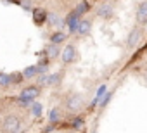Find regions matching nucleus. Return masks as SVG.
<instances>
[{
	"instance_id": "23",
	"label": "nucleus",
	"mask_w": 147,
	"mask_h": 133,
	"mask_svg": "<svg viewBox=\"0 0 147 133\" xmlns=\"http://www.w3.org/2000/svg\"><path fill=\"white\" fill-rule=\"evenodd\" d=\"M54 130H55V126H54V123H52V124H50V126H47L43 131H54Z\"/></svg>"
},
{
	"instance_id": "13",
	"label": "nucleus",
	"mask_w": 147,
	"mask_h": 133,
	"mask_svg": "<svg viewBox=\"0 0 147 133\" xmlns=\"http://www.w3.org/2000/svg\"><path fill=\"white\" fill-rule=\"evenodd\" d=\"M9 85H12V75L0 73V87H9Z\"/></svg>"
},
{
	"instance_id": "4",
	"label": "nucleus",
	"mask_w": 147,
	"mask_h": 133,
	"mask_svg": "<svg viewBox=\"0 0 147 133\" xmlns=\"http://www.w3.org/2000/svg\"><path fill=\"white\" fill-rule=\"evenodd\" d=\"M82 105H83V100H82L80 95H71V97L67 99V102H66V107H67V111H71V112L80 111Z\"/></svg>"
},
{
	"instance_id": "21",
	"label": "nucleus",
	"mask_w": 147,
	"mask_h": 133,
	"mask_svg": "<svg viewBox=\"0 0 147 133\" xmlns=\"http://www.w3.org/2000/svg\"><path fill=\"white\" fill-rule=\"evenodd\" d=\"M49 21H50V24H62L61 21H59V17L55 16V14H49V17H47Z\"/></svg>"
},
{
	"instance_id": "9",
	"label": "nucleus",
	"mask_w": 147,
	"mask_h": 133,
	"mask_svg": "<svg viewBox=\"0 0 147 133\" xmlns=\"http://www.w3.org/2000/svg\"><path fill=\"white\" fill-rule=\"evenodd\" d=\"M137 19H138L140 23H145V21H147V2H142V4H140Z\"/></svg>"
},
{
	"instance_id": "14",
	"label": "nucleus",
	"mask_w": 147,
	"mask_h": 133,
	"mask_svg": "<svg viewBox=\"0 0 147 133\" xmlns=\"http://www.w3.org/2000/svg\"><path fill=\"white\" fill-rule=\"evenodd\" d=\"M64 40H66V35H64L62 31H55V33L50 36V42H52V43H57V45H59V43H62Z\"/></svg>"
},
{
	"instance_id": "10",
	"label": "nucleus",
	"mask_w": 147,
	"mask_h": 133,
	"mask_svg": "<svg viewBox=\"0 0 147 133\" xmlns=\"http://www.w3.org/2000/svg\"><path fill=\"white\" fill-rule=\"evenodd\" d=\"M42 109H43V107H42L40 102H33V104L30 105V112H31L33 118H40V116H42Z\"/></svg>"
},
{
	"instance_id": "19",
	"label": "nucleus",
	"mask_w": 147,
	"mask_h": 133,
	"mask_svg": "<svg viewBox=\"0 0 147 133\" xmlns=\"http://www.w3.org/2000/svg\"><path fill=\"white\" fill-rule=\"evenodd\" d=\"M49 121L50 123H57L59 121V109H52L49 112Z\"/></svg>"
},
{
	"instance_id": "2",
	"label": "nucleus",
	"mask_w": 147,
	"mask_h": 133,
	"mask_svg": "<svg viewBox=\"0 0 147 133\" xmlns=\"http://www.w3.org/2000/svg\"><path fill=\"white\" fill-rule=\"evenodd\" d=\"M59 81H61V75L59 73H55V75L42 73V76H38V80H36V83L40 87H55V85H59Z\"/></svg>"
},
{
	"instance_id": "3",
	"label": "nucleus",
	"mask_w": 147,
	"mask_h": 133,
	"mask_svg": "<svg viewBox=\"0 0 147 133\" xmlns=\"http://www.w3.org/2000/svg\"><path fill=\"white\" fill-rule=\"evenodd\" d=\"M40 95V85H33V87H26V88H23L21 90V93H19V99H23V100H36V97Z\"/></svg>"
},
{
	"instance_id": "20",
	"label": "nucleus",
	"mask_w": 147,
	"mask_h": 133,
	"mask_svg": "<svg viewBox=\"0 0 147 133\" xmlns=\"http://www.w3.org/2000/svg\"><path fill=\"white\" fill-rule=\"evenodd\" d=\"M23 78H24V75H23V73H12V85H18Z\"/></svg>"
},
{
	"instance_id": "12",
	"label": "nucleus",
	"mask_w": 147,
	"mask_h": 133,
	"mask_svg": "<svg viewBox=\"0 0 147 133\" xmlns=\"http://www.w3.org/2000/svg\"><path fill=\"white\" fill-rule=\"evenodd\" d=\"M23 75L24 78H33L38 75V66H28L26 69H23Z\"/></svg>"
},
{
	"instance_id": "11",
	"label": "nucleus",
	"mask_w": 147,
	"mask_h": 133,
	"mask_svg": "<svg viewBox=\"0 0 147 133\" xmlns=\"http://www.w3.org/2000/svg\"><path fill=\"white\" fill-rule=\"evenodd\" d=\"M90 28H92V23L90 21H80V26H78V35H87L88 31H90Z\"/></svg>"
},
{
	"instance_id": "16",
	"label": "nucleus",
	"mask_w": 147,
	"mask_h": 133,
	"mask_svg": "<svg viewBox=\"0 0 147 133\" xmlns=\"http://www.w3.org/2000/svg\"><path fill=\"white\" fill-rule=\"evenodd\" d=\"M36 66H38V75L47 73V69H49V60H47V59H45V60H40Z\"/></svg>"
},
{
	"instance_id": "5",
	"label": "nucleus",
	"mask_w": 147,
	"mask_h": 133,
	"mask_svg": "<svg viewBox=\"0 0 147 133\" xmlns=\"http://www.w3.org/2000/svg\"><path fill=\"white\" fill-rule=\"evenodd\" d=\"M75 57H76V50H75V47H73V45H66L64 50L61 52V59H62V62H64V64H69V62L75 60Z\"/></svg>"
},
{
	"instance_id": "7",
	"label": "nucleus",
	"mask_w": 147,
	"mask_h": 133,
	"mask_svg": "<svg viewBox=\"0 0 147 133\" xmlns=\"http://www.w3.org/2000/svg\"><path fill=\"white\" fill-rule=\"evenodd\" d=\"M45 54H47V57H49V59H54V57L61 55L59 45H57V43H52V42H50V45H47V48H45Z\"/></svg>"
},
{
	"instance_id": "17",
	"label": "nucleus",
	"mask_w": 147,
	"mask_h": 133,
	"mask_svg": "<svg viewBox=\"0 0 147 133\" xmlns=\"http://www.w3.org/2000/svg\"><path fill=\"white\" fill-rule=\"evenodd\" d=\"M109 14H111V5H109V4H106V5H102V7L99 9V16H100V17H107Z\"/></svg>"
},
{
	"instance_id": "8",
	"label": "nucleus",
	"mask_w": 147,
	"mask_h": 133,
	"mask_svg": "<svg viewBox=\"0 0 147 133\" xmlns=\"http://www.w3.org/2000/svg\"><path fill=\"white\" fill-rule=\"evenodd\" d=\"M140 35H142L140 28H135V30L130 33V36H128V45H130V47H135V45L140 42Z\"/></svg>"
},
{
	"instance_id": "6",
	"label": "nucleus",
	"mask_w": 147,
	"mask_h": 133,
	"mask_svg": "<svg viewBox=\"0 0 147 133\" xmlns=\"http://www.w3.org/2000/svg\"><path fill=\"white\" fill-rule=\"evenodd\" d=\"M47 17H49V14L43 9H35L33 11V23L35 24H43L47 21Z\"/></svg>"
},
{
	"instance_id": "18",
	"label": "nucleus",
	"mask_w": 147,
	"mask_h": 133,
	"mask_svg": "<svg viewBox=\"0 0 147 133\" xmlns=\"http://www.w3.org/2000/svg\"><path fill=\"white\" fill-rule=\"evenodd\" d=\"M75 11H76L80 16H83V14L88 11V4H87V2H80V4H78V7H76Z\"/></svg>"
},
{
	"instance_id": "1",
	"label": "nucleus",
	"mask_w": 147,
	"mask_h": 133,
	"mask_svg": "<svg viewBox=\"0 0 147 133\" xmlns=\"http://www.w3.org/2000/svg\"><path fill=\"white\" fill-rule=\"evenodd\" d=\"M21 124H23V121L18 116L11 114L2 121V130L4 131H21Z\"/></svg>"
},
{
	"instance_id": "22",
	"label": "nucleus",
	"mask_w": 147,
	"mask_h": 133,
	"mask_svg": "<svg viewBox=\"0 0 147 133\" xmlns=\"http://www.w3.org/2000/svg\"><path fill=\"white\" fill-rule=\"evenodd\" d=\"M111 97H113V93H106V95H104V99H100V105L104 107V105L109 102V99H111Z\"/></svg>"
},
{
	"instance_id": "15",
	"label": "nucleus",
	"mask_w": 147,
	"mask_h": 133,
	"mask_svg": "<svg viewBox=\"0 0 147 133\" xmlns=\"http://www.w3.org/2000/svg\"><path fill=\"white\" fill-rule=\"evenodd\" d=\"M83 124H85V123H83V119H82V118H75V119L71 121V128H73V130H82V128H83Z\"/></svg>"
}]
</instances>
